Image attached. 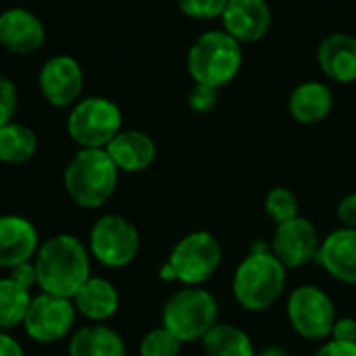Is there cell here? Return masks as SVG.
Segmentation results:
<instances>
[{
	"label": "cell",
	"mask_w": 356,
	"mask_h": 356,
	"mask_svg": "<svg viewBox=\"0 0 356 356\" xmlns=\"http://www.w3.org/2000/svg\"><path fill=\"white\" fill-rule=\"evenodd\" d=\"M35 277L44 294L73 298L75 292L92 277L90 254L81 240L71 234H58L46 240L35 257Z\"/></svg>",
	"instance_id": "6da1fadb"
},
{
	"label": "cell",
	"mask_w": 356,
	"mask_h": 356,
	"mask_svg": "<svg viewBox=\"0 0 356 356\" xmlns=\"http://www.w3.org/2000/svg\"><path fill=\"white\" fill-rule=\"evenodd\" d=\"M65 190L81 209H98L117 190L119 169L104 148H81L65 167Z\"/></svg>",
	"instance_id": "7a4b0ae2"
},
{
	"label": "cell",
	"mask_w": 356,
	"mask_h": 356,
	"mask_svg": "<svg viewBox=\"0 0 356 356\" xmlns=\"http://www.w3.org/2000/svg\"><path fill=\"white\" fill-rule=\"evenodd\" d=\"M286 288V267L271 252H248L236 267L232 280V294L236 302L250 311L263 313L271 309Z\"/></svg>",
	"instance_id": "3957f363"
},
{
	"label": "cell",
	"mask_w": 356,
	"mask_h": 356,
	"mask_svg": "<svg viewBox=\"0 0 356 356\" xmlns=\"http://www.w3.org/2000/svg\"><path fill=\"white\" fill-rule=\"evenodd\" d=\"M217 323V298L200 286L177 290L163 307V327H167L181 344L200 342Z\"/></svg>",
	"instance_id": "277c9868"
},
{
	"label": "cell",
	"mask_w": 356,
	"mask_h": 356,
	"mask_svg": "<svg viewBox=\"0 0 356 356\" xmlns=\"http://www.w3.org/2000/svg\"><path fill=\"white\" fill-rule=\"evenodd\" d=\"M221 259V244L211 232H192L173 246L159 277L163 282H181L184 286H202L217 273Z\"/></svg>",
	"instance_id": "5b68a950"
},
{
	"label": "cell",
	"mask_w": 356,
	"mask_h": 356,
	"mask_svg": "<svg viewBox=\"0 0 356 356\" xmlns=\"http://www.w3.org/2000/svg\"><path fill=\"white\" fill-rule=\"evenodd\" d=\"M242 65L240 42L225 31H207L188 54V71L196 83L221 88L232 81Z\"/></svg>",
	"instance_id": "8992f818"
},
{
	"label": "cell",
	"mask_w": 356,
	"mask_h": 356,
	"mask_svg": "<svg viewBox=\"0 0 356 356\" xmlns=\"http://www.w3.org/2000/svg\"><path fill=\"white\" fill-rule=\"evenodd\" d=\"M121 111L108 98L92 96L75 102L67 117V131L81 148H106L121 131Z\"/></svg>",
	"instance_id": "52a82bcc"
},
{
	"label": "cell",
	"mask_w": 356,
	"mask_h": 356,
	"mask_svg": "<svg viewBox=\"0 0 356 356\" xmlns=\"http://www.w3.org/2000/svg\"><path fill=\"white\" fill-rule=\"evenodd\" d=\"M90 252L100 265L123 269L140 252V234L123 215H102L90 229Z\"/></svg>",
	"instance_id": "ba28073f"
},
{
	"label": "cell",
	"mask_w": 356,
	"mask_h": 356,
	"mask_svg": "<svg viewBox=\"0 0 356 356\" xmlns=\"http://www.w3.org/2000/svg\"><path fill=\"white\" fill-rule=\"evenodd\" d=\"M288 321L292 330L305 340H323L332 336L338 319L334 300L319 286H298L288 298Z\"/></svg>",
	"instance_id": "9c48e42d"
},
{
	"label": "cell",
	"mask_w": 356,
	"mask_h": 356,
	"mask_svg": "<svg viewBox=\"0 0 356 356\" xmlns=\"http://www.w3.org/2000/svg\"><path fill=\"white\" fill-rule=\"evenodd\" d=\"M75 313L77 311L71 298L42 292L31 298L23 319V330L38 344H54L71 332Z\"/></svg>",
	"instance_id": "30bf717a"
},
{
	"label": "cell",
	"mask_w": 356,
	"mask_h": 356,
	"mask_svg": "<svg viewBox=\"0 0 356 356\" xmlns=\"http://www.w3.org/2000/svg\"><path fill=\"white\" fill-rule=\"evenodd\" d=\"M319 246L321 240L317 227L300 215L292 221L277 225L271 240V252L286 269H298L317 261Z\"/></svg>",
	"instance_id": "8fae6325"
},
{
	"label": "cell",
	"mask_w": 356,
	"mask_h": 356,
	"mask_svg": "<svg viewBox=\"0 0 356 356\" xmlns=\"http://www.w3.org/2000/svg\"><path fill=\"white\" fill-rule=\"evenodd\" d=\"M40 92L52 106H71L79 100L83 90V71L71 56L58 54L40 69Z\"/></svg>",
	"instance_id": "7c38bea8"
},
{
	"label": "cell",
	"mask_w": 356,
	"mask_h": 356,
	"mask_svg": "<svg viewBox=\"0 0 356 356\" xmlns=\"http://www.w3.org/2000/svg\"><path fill=\"white\" fill-rule=\"evenodd\" d=\"M40 248L35 225L19 215H0V269L31 261Z\"/></svg>",
	"instance_id": "4fadbf2b"
},
{
	"label": "cell",
	"mask_w": 356,
	"mask_h": 356,
	"mask_svg": "<svg viewBox=\"0 0 356 356\" xmlns=\"http://www.w3.org/2000/svg\"><path fill=\"white\" fill-rule=\"evenodd\" d=\"M221 17L225 33L238 42H257L271 27V8L265 0H229Z\"/></svg>",
	"instance_id": "5bb4252c"
},
{
	"label": "cell",
	"mask_w": 356,
	"mask_h": 356,
	"mask_svg": "<svg viewBox=\"0 0 356 356\" xmlns=\"http://www.w3.org/2000/svg\"><path fill=\"white\" fill-rule=\"evenodd\" d=\"M46 31L42 21L27 8H8L0 15V46L15 54H31L42 48Z\"/></svg>",
	"instance_id": "9a60e30c"
},
{
	"label": "cell",
	"mask_w": 356,
	"mask_h": 356,
	"mask_svg": "<svg viewBox=\"0 0 356 356\" xmlns=\"http://www.w3.org/2000/svg\"><path fill=\"white\" fill-rule=\"evenodd\" d=\"M319 265L338 282L356 284V229L340 227L325 236L317 254Z\"/></svg>",
	"instance_id": "2e32d148"
},
{
	"label": "cell",
	"mask_w": 356,
	"mask_h": 356,
	"mask_svg": "<svg viewBox=\"0 0 356 356\" xmlns=\"http://www.w3.org/2000/svg\"><path fill=\"white\" fill-rule=\"evenodd\" d=\"M106 154L111 161L117 165L119 171L127 173H138L148 169L154 159H156V144L154 140L138 129H125L119 131L108 144H106Z\"/></svg>",
	"instance_id": "e0dca14e"
},
{
	"label": "cell",
	"mask_w": 356,
	"mask_h": 356,
	"mask_svg": "<svg viewBox=\"0 0 356 356\" xmlns=\"http://www.w3.org/2000/svg\"><path fill=\"white\" fill-rule=\"evenodd\" d=\"M321 71L340 83L356 81V38L348 33L327 35L317 50Z\"/></svg>",
	"instance_id": "ac0fdd59"
},
{
	"label": "cell",
	"mask_w": 356,
	"mask_h": 356,
	"mask_svg": "<svg viewBox=\"0 0 356 356\" xmlns=\"http://www.w3.org/2000/svg\"><path fill=\"white\" fill-rule=\"evenodd\" d=\"M75 311L90 321H106L119 311V292L104 277H90L71 298Z\"/></svg>",
	"instance_id": "d6986e66"
},
{
	"label": "cell",
	"mask_w": 356,
	"mask_h": 356,
	"mask_svg": "<svg viewBox=\"0 0 356 356\" xmlns=\"http://www.w3.org/2000/svg\"><path fill=\"white\" fill-rule=\"evenodd\" d=\"M290 115L298 123H319L323 121L332 106H334V96L332 90L319 81H307L300 83L292 94H290Z\"/></svg>",
	"instance_id": "ffe728a7"
},
{
	"label": "cell",
	"mask_w": 356,
	"mask_h": 356,
	"mask_svg": "<svg viewBox=\"0 0 356 356\" xmlns=\"http://www.w3.org/2000/svg\"><path fill=\"white\" fill-rule=\"evenodd\" d=\"M69 356H125V342L106 325H88L73 334Z\"/></svg>",
	"instance_id": "44dd1931"
},
{
	"label": "cell",
	"mask_w": 356,
	"mask_h": 356,
	"mask_svg": "<svg viewBox=\"0 0 356 356\" xmlns=\"http://www.w3.org/2000/svg\"><path fill=\"white\" fill-rule=\"evenodd\" d=\"M204 356H254L250 336L232 323H217L202 340Z\"/></svg>",
	"instance_id": "7402d4cb"
},
{
	"label": "cell",
	"mask_w": 356,
	"mask_h": 356,
	"mask_svg": "<svg viewBox=\"0 0 356 356\" xmlns=\"http://www.w3.org/2000/svg\"><path fill=\"white\" fill-rule=\"evenodd\" d=\"M38 150L35 134L21 123H6L0 127V163L21 165L27 163Z\"/></svg>",
	"instance_id": "603a6c76"
},
{
	"label": "cell",
	"mask_w": 356,
	"mask_h": 356,
	"mask_svg": "<svg viewBox=\"0 0 356 356\" xmlns=\"http://www.w3.org/2000/svg\"><path fill=\"white\" fill-rule=\"evenodd\" d=\"M29 302H31L29 290L17 286L10 277H2L0 280V332L23 325Z\"/></svg>",
	"instance_id": "cb8c5ba5"
},
{
	"label": "cell",
	"mask_w": 356,
	"mask_h": 356,
	"mask_svg": "<svg viewBox=\"0 0 356 356\" xmlns=\"http://www.w3.org/2000/svg\"><path fill=\"white\" fill-rule=\"evenodd\" d=\"M298 209H300V202H298L296 194L288 188L277 186V188L269 190L265 196V213L275 225L296 219Z\"/></svg>",
	"instance_id": "d4e9b609"
},
{
	"label": "cell",
	"mask_w": 356,
	"mask_h": 356,
	"mask_svg": "<svg viewBox=\"0 0 356 356\" xmlns=\"http://www.w3.org/2000/svg\"><path fill=\"white\" fill-rule=\"evenodd\" d=\"M181 342L167 330L154 327L140 342V356H179Z\"/></svg>",
	"instance_id": "484cf974"
},
{
	"label": "cell",
	"mask_w": 356,
	"mask_h": 356,
	"mask_svg": "<svg viewBox=\"0 0 356 356\" xmlns=\"http://www.w3.org/2000/svg\"><path fill=\"white\" fill-rule=\"evenodd\" d=\"M229 0H177L184 15L192 19H213L223 15Z\"/></svg>",
	"instance_id": "4316f807"
},
{
	"label": "cell",
	"mask_w": 356,
	"mask_h": 356,
	"mask_svg": "<svg viewBox=\"0 0 356 356\" xmlns=\"http://www.w3.org/2000/svg\"><path fill=\"white\" fill-rule=\"evenodd\" d=\"M17 108V90L15 83L0 75V127L10 123V117Z\"/></svg>",
	"instance_id": "83f0119b"
},
{
	"label": "cell",
	"mask_w": 356,
	"mask_h": 356,
	"mask_svg": "<svg viewBox=\"0 0 356 356\" xmlns=\"http://www.w3.org/2000/svg\"><path fill=\"white\" fill-rule=\"evenodd\" d=\"M217 102V88H211V86H202V83H196L192 94H190V106L198 113H207L215 106Z\"/></svg>",
	"instance_id": "f1b7e54d"
},
{
	"label": "cell",
	"mask_w": 356,
	"mask_h": 356,
	"mask_svg": "<svg viewBox=\"0 0 356 356\" xmlns=\"http://www.w3.org/2000/svg\"><path fill=\"white\" fill-rule=\"evenodd\" d=\"M8 277H10L17 286H21V288H25V290H29L31 286H35V284H38V277H35V265H33V261H25V263H21V265L13 267Z\"/></svg>",
	"instance_id": "f546056e"
},
{
	"label": "cell",
	"mask_w": 356,
	"mask_h": 356,
	"mask_svg": "<svg viewBox=\"0 0 356 356\" xmlns=\"http://www.w3.org/2000/svg\"><path fill=\"white\" fill-rule=\"evenodd\" d=\"M332 340L356 344V319L355 317H338L332 330Z\"/></svg>",
	"instance_id": "4dcf8cb0"
},
{
	"label": "cell",
	"mask_w": 356,
	"mask_h": 356,
	"mask_svg": "<svg viewBox=\"0 0 356 356\" xmlns=\"http://www.w3.org/2000/svg\"><path fill=\"white\" fill-rule=\"evenodd\" d=\"M336 215L342 223V227H353L356 229V192L344 196L336 209Z\"/></svg>",
	"instance_id": "1f68e13d"
},
{
	"label": "cell",
	"mask_w": 356,
	"mask_h": 356,
	"mask_svg": "<svg viewBox=\"0 0 356 356\" xmlns=\"http://www.w3.org/2000/svg\"><path fill=\"white\" fill-rule=\"evenodd\" d=\"M315 356H356V344L330 340L315 353Z\"/></svg>",
	"instance_id": "d6a6232c"
},
{
	"label": "cell",
	"mask_w": 356,
	"mask_h": 356,
	"mask_svg": "<svg viewBox=\"0 0 356 356\" xmlns=\"http://www.w3.org/2000/svg\"><path fill=\"white\" fill-rule=\"evenodd\" d=\"M0 356H25V353L15 338L0 332Z\"/></svg>",
	"instance_id": "836d02e7"
},
{
	"label": "cell",
	"mask_w": 356,
	"mask_h": 356,
	"mask_svg": "<svg viewBox=\"0 0 356 356\" xmlns=\"http://www.w3.org/2000/svg\"><path fill=\"white\" fill-rule=\"evenodd\" d=\"M254 356H292L284 346H267L263 350H259Z\"/></svg>",
	"instance_id": "e575fe53"
}]
</instances>
